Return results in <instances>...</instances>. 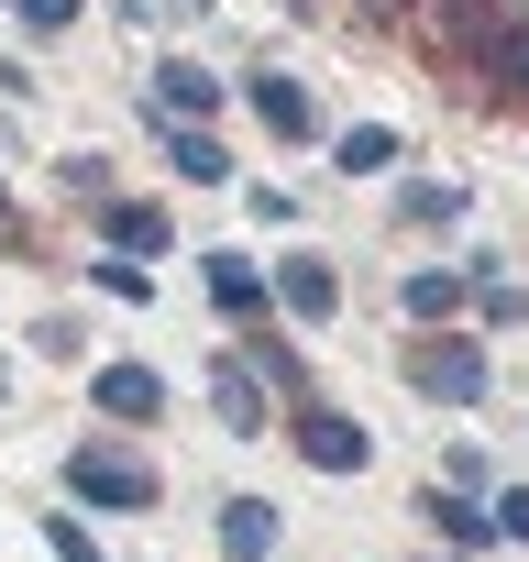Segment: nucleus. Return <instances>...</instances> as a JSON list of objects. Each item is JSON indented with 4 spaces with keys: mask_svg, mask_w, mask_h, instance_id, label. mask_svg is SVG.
I'll return each mask as SVG.
<instances>
[{
    "mask_svg": "<svg viewBox=\"0 0 529 562\" xmlns=\"http://www.w3.org/2000/svg\"><path fill=\"white\" fill-rule=\"evenodd\" d=\"M67 485H78L89 507H155V463H133V452H111V441H78V452H67Z\"/></svg>",
    "mask_w": 529,
    "mask_h": 562,
    "instance_id": "1",
    "label": "nucleus"
},
{
    "mask_svg": "<svg viewBox=\"0 0 529 562\" xmlns=\"http://www.w3.org/2000/svg\"><path fill=\"white\" fill-rule=\"evenodd\" d=\"M408 386H419V397H452V408H463V397H485V353H474L463 331H441V342H419V353H408Z\"/></svg>",
    "mask_w": 529,
    "mask_h": 562,
    "instance_id": "2",
    "label": "nucleus"
},
{
    "mask_svg": "<svg viewBox=\"0 0 529 562\" xmlns=\"http://www.w3.org/2000/svg\"><path fill=\"white\" fill-rule=\"evenodd\" d=\"M288 441H299V463H320V474H364V463H375L364 419H331V408H299V419H288Z\"/></svg>",
    "mask_w": 529,
    "mask_h": 562,
    "instance_id": "3",
    "label": "nucleus"
},
{
    "mask_svg": "<svg viewBox=\"0 0 529 562\" xmlns=\"http://www.w3.org/2000/svg\"><path fill=\"white\" fill-rule=\"evenodd\" d=\"M277 299H288L299 321H331V310H342V276H331L320 254H288V265H277Z\"/></svg>",
    "mask_w": 529,
    "mask_h": 562,
    "instance_id": "4",
    "label": "nucleus"
},
{
    "mask_svg": "<svg viewBox=\"0 0 529 562\" xmlns=\"http://www.w3.org/2000/svg\"><path fill=\"white\" fill-rule=\"evenodd\" d=\"M89 397H100L111 419H155V408H166V386H155L144 364H100V375H89Z\"/></svg>",
    "mask_w": 529,
    "mask_h": 562,
    "instance_id": "5",
    "label": "nucleus"
},
{
    "mask_svg": "<svg viewBox=\"0 0 529 562\" xmlns=\"http://www.w3.org/2000/svg\"><path fill=\"white\" fill-rule=\"evenodd\" d=\"M221 551H232V562H264V551H277V507H264V496H232V507H221Z\"/></svg>",
    "mask_w": 529,
    "mask_h": 562,
    "instance_id": "6",
    "label": "nucleus"
},
{
    "mask_svg": "<svg viewBox=\"0 0 529 562\" xmlns=\"http://www.w3.org/2000/svg\"><path fill=\"white\" fill-rule=\"evenodd\" d=\"M166 155H177V177H188V188H221V177H232V155H221L199 122H166Z\"/></svg>",
    "mask_w": 529,
    "mask_h": 562,
    "instance_id": "7",
    "label": "nucleus"
},
{
    "mask_svg": "<svg viewBox=\"0 0 529 562\" xmlns=\"http://www.w3.org/2000/svg\"><path fill=\"white\" fill-rule=\"evenodd\" d=\"M430 23H441L463 56H496V0H430Z\"/></svg>",
    "mask_w": 529,
    "mask_h": 562,
    "instance_id": "8",
    "label": "nucleus"
},
{
    "mask_svg": "<svg viewBox=\"0 0 529 562\" xmlns=\"http://www.w3.org/2000/svg\"><path fill=\"white\" fill-rule=\"evenodd\" d=\"M331 166H342V177H386V166H397V133H386V122H353V133L331 144Z\"/></svg>",
    "mask_w": 529,
    "mask_h": 562,
    "instance_id": "9",
    "label": "nucleus"
},
{
    "mask_svg": "<svg viewBox=\"0 0 529 562\" xmlns=\"http://www.w3.org/2000/svg\"><path fill=\"white\" fill-rule=\"evenodd\" d=\"M210 397H221V430H243V441L264 430V386H254L243 364H221V375H210Z\"/></svg>",
    "mask_w": 529,
    "mask_h": 562,
    "instance_id": "10",
    "label": "nucleus"
},
{
    "mask_svg": "<svg viewBox=\"0 0 529 562\" xmlns=\"http://www.w3.org/2000/svg\"><path fill=\"white\" fill-rule=\"evenodd\" d=\"M254 111H264V133H309V89L299 78H254Z\"/></svg>",
    "mask_w": 529,
    "mask_h": 562,
    "instance_id": "11",
    "label": "nucleus"
},
{
    "mask_svg": "<svg viewBox=\"0 0 529 562\" xmlns=\"http://www.w3.org/2000/svg\"><path fill=\"white\" fill-rule=\"evenodd\" d=\"M452 310H463V276L452 265H419L408 276V321H452Z\"/></svg>",
    "mask_w": 529,
    "mask_h": 562,
    "instance_id": "12",
    "label": "nucleus"
},
{
    "mask_svg": "<svg viewBox=\"0 0 529 562\" xmlns=\"http://www.w3.org/2000/svg\"><path fill=\"white\" fill-rule=\"evenodd\" d=\"M111 243H122V254H166V210H144V199H111Z\"/></svg>",
    "mask_w": 529,
    "mask_h": 562,
    "instance_id": "13",
    "label": "nucleus"
},
{
    "mask_svg": "<svg viewBox=\"0 0 529 562\" xmlns=\"http://www.w3.org/2000/svg\"><path fill=\"white\" fill-rule=\"evenodd\" d=\"M430 518H441V540H452V551H485V540H496V518H485V507H463V496H441V485H430Z\"/></svg>",
    "mask_w": 529,
    "mask_h": 562,
    "instance_id": "14",
    "label": "nucleus"
},
{
    "mask_svg": "<svg viewBox=\"0 0 529 562\" xmlns=\"http://www.w3.org/2000/svg\"><path fill=\"white\" fill-rule=\"evenodd\" d=\"M155 100H166V122H199L210 111V78L199 67H155Z\"/></svg>",
    "mask_w": 529,
    "mask_h": 562,
    "instance_id": "15",
    "label": "nucleus"
},
{
    "mask_svg": "<svg viewBox=\"0 0 529 562\" xmlns=\"http://www.w3.org/2000/svg\"><path fill=\"white\" fill-rule=\"evenodd\" d=\"M210 299H221V310H254V299H264V276H254L243 254H210Z\"/></svg>",
    "mask_w": 529,
    "mask_h": 562,
    "instance_id": "16",
    "label": "nucleus"
},
{
    "mask_svg": "<svg viewBox=\"0 0 529 562\" xmlns=\"http://www.w3.org/2000/svg\"><path fill=\"white\" fill-rule=\"evenodd\" d=\"M67 188L78 199H111V155H67Z\"/></svg>",
    "mask_w": 529,
    "mask_h": 562,
    "instance_id": "17",
    "label": "nucleus"
},
{
    "mask_svg": "<svg viewBox=\"0 0 529 562\" xmlns=\"http://www.w3.org/2000/svg\"><path fill=\"white\" fill-rule=\"evenodd\" d=\"M408 221H463V188H408Z\"/></svg>",
    "mask_w": 529,
    "mask_h": 562,
    "instance_id": "18",
    "label": "nucleus"
},
{
    "mask_svg": "<svg viewBox=\"0 0 529 562\" xmlns=\"http://www.w3.org/2000/svg\"><path fill=\"white\" fill-rule=\"evenodd\" d=\"M45 540H56V562H100V540H89L78 518H45Z\"/></svg>",
    "mask_w": 529,
    "mask_h": 562,
    "instance_id": "19",
    "label": "nucleus"
},
{
    "mask_svg": "<svg viewBox=\"0 0 529 562\" xmlns=\"http://www.w3.org/2000/svg\"><path fill=\"white\" fill-rule=\"evenodd\" d=\"M485 518H496V540H529V485H518V496H496Z\"/></svg>",
    "mask_w": 529,
    "mask_h": 562,
    "instance_id": "20",
    "label": "nucleus"
},
{
    "mask_svg": "<svg viewBox=\"0 0 529 562\" xmlns=\"http://www.w3.org/2000/svg\"><path fill=\"white\" fill-rule=\"evenodd\" d=\"M12 12H23L34 34H56V23H78V0H12Z\"/></svg>",
    "mask_w": 529,
    "mask_h": 562,
    "instance_id": "21",
    "label": "nucleus"
},
{
    "mask_svg": "<svg viewBox=\"0 0 529 562\" xmlns=\"http://www.w3.org/2000/svg\"><path fill=\"white\" fill-rule=\"evenodd\" d=\"M353 12H364V23H397V12H408V0H353Z\"/></svg>",
    "mask_w": 529,
    "mask_h": 562,
    "instance_id": "22",
    "label": "nucleus"
},
{
    "mask_svg": "<svg viewBox=\"0 0 529 562\" xmlns=\"http://www.w3.org/2000/svg\"><path fill=\"white\" fill-rule=\"evenodd\" d=\"M0 386H12V375H0Z\"/></svg>",
    "mask_w": 529,
    "mask_h": 562,
    "instance_id": "23",
    "label": "nucleus"
}]
</instances>
